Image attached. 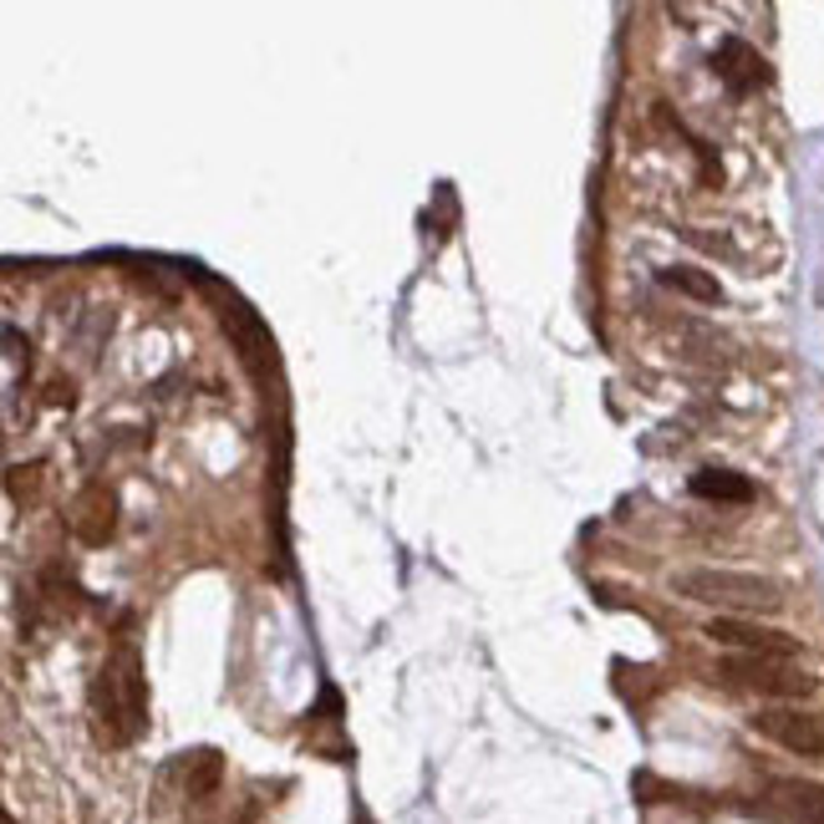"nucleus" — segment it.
<instances>
[{"label": "nucleus", "instance_id": "f257e3e1", "mask_svg": "<svg viewBox=\"0 0 824 824\" xmlns=\"http://www.w3.org/2000/svg\"><path fill=\"white\" fill-rule=\"evenodd\" d=\"M92 728L97 743L122 748L148 728V677L138 662V646L122 642L92 677Z\"/></svg>", "mask_w": 824, "mask_h": 824}, {"label": "nucleus", "instance_id": "f03ea898", "mask_svg": "<svg viewBox=\"0 0 824 824\" xmlns=\"http://www.w3.org/2000/svg\"><path fill=\"white\" fill-rule=\"evenodd\" d=\"M677 596L687 600H703V606H717L728 616H774L784 606L774 580L764 575H748V570H717V565H697V570H677L672 575Z\"/></svg>", "mask_w": 824, "mask_h": 824}, {"label": "nucleus", "instance_id": "7ed1b4c3", "mask_svg": "<svg viewBox=\"0 0 824 824\" xmlns=\"http://www.w3.org/2000/svg\"><path fill=\"white\" fill-rule=\"evenodd\" d=\"M717 677L743 687V693H764V697H810L814 677L800 667H788L784 657H728L717 667Z\"/></svg>", "mask_w": 824, "mask_h": 824}, {"label": "nucleus", "instance_id": "20e7f679", "mask_svg": "<svg viewBox=\"0 0 824 824\" xmlns=\"http://www.w3.org/2000/svg\"><path fill=\"white\" fill-rule=\"evenodd\" d=\"M753 733H764L768 743L800 758H824V713L814 707H764L753 713Z\"/></svg>", "mask_w": 824, "mask_h": 824}, {"label": "nucleus", "instance_id": "39448f33", "mask_svg": "<svg viewBox=\"0 0 824 824\" xmlns=\"http://www.w3.org/2000/svg\"><path fill=\"white\" fill-rule=\"evenodd\" d=\"M707 636H713L717 646H733L738 657H794L800 652V642L784 632H768V626H753L743 622V616H717V622H707Z\"/></svg>", "mask_w": 824, "mask_h": 824}, {"label": "nucleus", "instance_id": "423d86ee", "mask_svg": "<svg viewBox=\"0 0 824 824\" xmlns=\"http://www.w3.org/2000/svg\"><path fill=\"white\" fill-rule=\"evenodd\" d=\"M72 535L82 539V545H108V539L118 535V494L108 489V478L82 484V494H77V504H72Z\"/></svg>", "mask_w": 824, "mask_h": 824}, {"label": "nucleus", "instance_id": "0eeeda50", "mask_svg": "<svg viewBox=\"0 0 824 824\" xmlns=\"http://www.w3.org/2000/svg\"><path fill=\"white\" fill-rule=\"evenodd\" d=\"M713 72L728 82V92H738V97H748V92H758V87L768 82V67H764V57L748 47V41H738V37H728L723 47L713 51Z\"/></svg>", "mask_w": 824, "mask_h": 824}, {"label": "nucleus", "instance_id": "6e6552de", "mask_svg": "<svg viewBox=\"0 0 824 824\" xmlns=\"http://www.w3.org/2000/svg\"><path fill=\"white\" fill-rule=\"evenodd\" d=\"M768 794L794 824H824V784L814 778H774Z\"/></svg>", "mask_w": 824, "mask_h": 824}, {"label": "nucleus", "instance_id": "1a4fd4ad", "mask_svg": "<svg viewBox=\"0 0 824 824\" xmlns=\"http://www.w3.org/2000/svg\"><path fill=\"white\" fill-rule=\"evenodd\" d=\"M693 494H697V499H717V504H748L753 499V478L733 474V468H697V474H693Z\"/></svg>", "mask_w": 824, "mask_h": 824}, {"label": "nucleus", "instance_id": "9d476101", "mask_svg": "<svg viewBox=\"0 0 824 824\" xmlns=\"http://www.w3.org/2000/svg\"><path fill=\"white\" fill-rule=\"evenodd\" d=\"M183 800H209L219 788V774H225V764H219V753L215 748H199V753H183Z\"/></svg>", "mask_w": 824, "mask_h": 824}, {"label": "nucleus", "instance_id": "9b49d317", "mask_svg": "<svg viewBox=\"0 0 824 824\" xmlns=\"http://www.w3.org/2000/svg\"><path fill=\"white\" fill-rule=\"evenodd\" d=\"M662 286L703 300V306H717V300H723V286H717L707 270H693V265H667V270H662Z\"/></svg>", "mask_w": 824, "mask_h": 824}, {"label": "nucleus", "instance_id": "f8f14e48", "mask_svg": "<svg viewBox=\"0 0 824 824\" xmlns=\"http://www.w3.org/2000/svg\"><path fill=\"white\" fill-rule=\"evenodd\" d=\"M37 484H41V464H31V468L16 464V468H11V499H16V504H31V499H37Z\"/></svg>", "mask_w": 824, "mask_h": 824}, {"label": "nucleus", "instance_id": "ddd939ff", "mask_svg": "<svg viewBox=\"0 0 824 824\" xmlns=\"http://www.w3.org/2000/svg\"><path fill=\"white\" fill-rule=\"evenodd\" d=\"M682 239H687V245H697V250H707V255H728V260L738 255L728 235H703V229H682Z\"/></svg>", "mask_w": 824, "mask_h": 824}, {"label": "nucleus", "instance_id": "4468645a", "mask_svg": "<svg viewBox=\"0 0 824 824\" xmlns=\"http://www.w3.org/2000/svg\"><path fill=\"white\" fill-rule=\"evenodd\" d=\"M6 824H16V820H11V814H6Z\"/></svg>", "mask_w": 824, "mask_h": 824}]
</instances>
